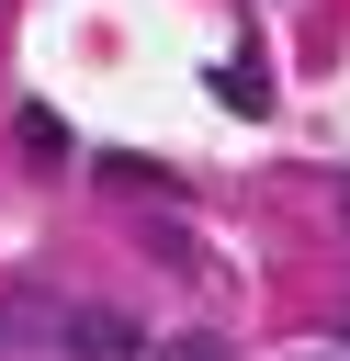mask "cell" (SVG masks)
I'll use <instances>...</instances> for the list:
<instances>
[{
	"mask_svg": "<svg viewBox=\"0 0 350 361\" xmlns=\"http://www.w3.org/2000/svg\"><path fill=\"white\" fill-rule=\"evenodd\" d=\"M45 338H56L68 361H135V327H124L113 305H68V316H56Z\"/></svg>",
	"mask_w": 350,
	"mask_h": 361,
	"instance_id": "cell-1",
	"label": "cell"
},
{
	"mask_svg": "<svg viewBox=\"0 0 350 361\" xmlns=\"http://www.w3.org/2000/svg\"><path fill=\"white\" fill-rule=\"evenodd\" d=\"M23 158L56 169V158H68V124H56V113H23Z\"/></svg>",
	"mask_w": 350,
	"mask_h": 361,
	"instance_id": "cell-2",
	"label": "cell"
},
{
	"mask_svg": "<svg viewBox=\"0 0 350 361\" xmlns=\"http://www.w3.org/2000/svg\"><path fill=\"white\" fill-rule=\"evenodd\" d=\"M158 361H226V338H215V327H192V338H169Z\"/></svg>",
	"mask_w": 350,
	"mask_h": 361,
	"instance_id": "cell-3",
	"label": "cell"
},
{
	"mask_svg": "<svg viewBox=\"0 0 350 361\" xmlns=\"http://www.w3.org/2000/svg\"><path fill=\"white\" fill-rule=\"evenodd\" d=\"M339 214H350V192H339Z\"/></svg>",
	"mask_w": 350,
	"mask_h": 361,
	"instance_id": "cell-4",
	"label": "cell"
}]
</instances>
